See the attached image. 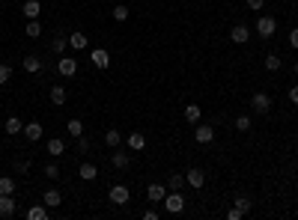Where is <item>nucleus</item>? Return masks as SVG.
Here are the masks:
<instances>
[{"label": "nucleus", "instance_id": "9b49d317", "mask_svg": "<svg viewBox=\"0 0 298 220\" xmlns=\"http://www.w3.org/2000/svg\"><path fill=\"white\" fill-rule=\"evenodd\" d=\"M45 152H48L51 158H60V155L66 152V143H63V137H51V140L45 143Z\"/></svg>", "mask_w": 298, "mask_h": 220}, {"label": "nucleus", "instance_id": "a878e982", "mask_svg": "<svg viewBox=\"0 0 298 220\" xmlns=\"http://www.w3.org/2000/svg\"><path fill=\"white\" fill-rule=\"evenodd\" d=\"M24 33H27L30 39H39V36H42V24H39V18H33V21H27V27H24Z\"/></svg>", "mask_w": 298, "mask_h": 220}, {"label": "nucleus", "instance_id": "cd10ccee", "mask_svg": "<svg viewBox=\"0 0 298 220\" xmlns=\"http://www.w3.org/2000/svg\"><path fill=\"white\" fill-rule=\"evenodd\" d=\"M66 131H69V134L78 140V137L84 134V122H81V119H69V122H66Z\"/></svg>", "mask_w": 298, "mask_h": 220}, {"label": "nucleus", "instance_id": "79ce46f5", "mask_svg": "<svg viewBox=\"0 0 298 220\" xmlns=\"http://www.w3.org/2000/svg\"><path fill=\"white\" fill-rule=\"evenodd\" d=\"M290 101L298 104V83H296V86H290Z\"/></svg>", "mask_w": 298, "mask_h": 220}, {"label": "nucleus", "instance_id": "1a4fd4ad", "mask_svg": "<svg viewBox=\"0 0 298 220\" xmlns=\"http://www.w3.org/2000/svg\"><path fill=\"white\" fill-rule=\"evenodd\" d=\"M57 72H60L63 77H72V74L78 72V63H75V57H60V63H57Z\"/></svg>", "mask_w": 298, "mask_h": 220}, {"label": "nucleus", "instance_id": "ddd939ff", "mask_svg": "<svg viewBox=\"0 0 298 220\" xmlns=\"http://www.w3.org/2000/svg\"><path fill=\"white\" fill-rule=\"evenodd\" d=\"M48 95H51V104H54V107H63V104H66V98H69V95H66V86H60V83H57V86H51V92H48Z\"/></svg>", "mask_w": 298, "mask_h": 220}, {"label": "nucleus", "instance_id": "f8f14e48", "mask_svg": "<svg viewBox=\"0 0 298 220\" xmlns=\"http://www.w3.org/2000/svg\"><path fill=\"white\" fill-rule=\"evenodd\" d=\"M21 66H24V72H27V74H39V72H42V60H39L36 54L24 57V60H21Z\"/></svg>", "mask_w": 298, "mask_h": 220}, {"label": "nucleus", "instance_id": "39448f33", "mask_svg": "<svg viewBox=\"0 0 298 220\" xmlns=\"http://www.w3.org/2000/svg\"><path fill=\"white\" fill-rule=\"evenodd\" d=\"M15 194H0V218H15V212H18V206H15V200H12Z\"/></svg>", "mask_w": 298, "mask_h": 220}, {"label": "nucleus", "instance_id": "4468645a", "mask_svg": "<svg viewBox=\"0 0 298 220\" xmlns=\"http://www.w3.org/2000/svg\"><path fill=\"white\" fill-rule=\"evenodd\" d=\"M42 131H45V128H42V125H39V122H27V125H24V131H21V134H24V137H27V140H30V143H36V140H39V137H42Z\"/></svg>", "mask_w": 298, "mask_h": 220}, {"label": "nucleus", "instance_id": "c756f323", "mask_svg": "<svg viewBox=\"0 0 298 220\" xmlns=\"http://www.w3.org/2000/svg\"><path fill=\"white\" fill-rule=\"evenodd\" d=\"M15 179L12 176H0V194H15Z\"/></svg>", "mask_w": 298, "mask_h": 220}, {"label": "nucleus", "instance_id": "c9c22d12", "mask_svg": "<svg viewBox=\"0 0 298 220\" xmlns=\"http://www.w3.org/2000/svg\"><path fill=\"white\" fill-rule=\"evenodd\" d=\"M236 209H242V212L248 215V212H251V200H245V197H239V200H236Z\"/></svg>", "mask_w": 298, "mask_h": 220}, {"label": "nucleus", "instance_id": "dca6fc26", "mask_svg": "<svg viewBox=\"0 0 298 220\" xmlns=\"http://www.w3.org/2000/svg\"><path fill=\"white\" fill-rule=\"evenodd\" d=\"M21 12H24V18H27V21H33V18H39V12H42V3H39V0H27Z\"/></svg>", "mask_w": 298, "mask_h": 220}, {"label": "nucleus", "instance_id": "4c0bfd02", "mask_svg": "<svg viewBox=\"0 0 298 220\" xmlns=\"http://www.w3.org/2000/svg\"><path fill=\"white\" fill-rule=\"evenodd\" d=\"M87 149H90V140L81 134V137H78V152H87Z\"/></svg>", "mask_w": 298, "mask_h": 220}, {"label": "nucleus", "instance_id": "5701e85b", "mask_svg": "<svg viewBox=\"0 0 298 220\" xmlns=\"http://www.w3.org/2000/svg\"><path fill=\"white\" fill-rule=\"evenodd\" d=\"M200 116H203L200 104H185V119H188L191 125H197V122H200Z\"/></svg>", "mask_w": 298, "mask_h": 220}, {"label": "nucleus", "instance_id": "f257e3e1", "mask_svg": "<svg viewBox=\"0 0 298 220\" xmlns=\"http://www.w3.org/2000/svg\"><path fill=\"white\" fill-rule=\"evenodd\" d=\"M161 206H164L167 215H182V212H185V197H182L179 191H170V194L161 200Z\"/></svg>", "mask_w": 298, "mask_h": 220}, {"label": "nucleus", "instance_id": "7ed1b4c3", "mask_svg": "<svg viewBox=\"0 0 298 220\" xmlns=\"http://www.w3.org/2000/svg\"><path fill=\"white\" fill-rule=\"evenodd\" d=\"M107 200H110L113 206H128L131 194H128V188H125V185H113V188L107 191Z\"/></svg>", "mask_w": 298, "mask_h": 220}, {"label": "nucleus", "instance_id": "37998d69", "mask_svg": "<svg viewBox=\"0 0 298 220\" xmlns=\"http://www.w3.org/2000/svg\"><path fill=\"white\" fill-rule=\"evenodd\" d=\"M290 45H293V48L298 51V27L293 30V33H290Z\"/></svg>", "mask_w": 298, "mask_h": 220}, {"label": "nucleus", "instance_id": "c03bdc74", "mask_svg": "<svg viewBox=\"0 0 298 220\" xmlns=\"http://www.w3.org/2000/svg\"><path fill=\"white\" fill-rule=\"evenodd\" d=\"M296 74H298V63H296Z\"/></svg>", "mask_w": 298, "mask_h": 220}, {"label": "nucleus", "instance_id": "f704fd0d", "mask_svg": "<svg viewBox=\"0 0 298 220\" xmlns=\"http://www.w3.org/2000/svg\"><path fill=\"white\" fill-rule=\"evenodd\" d=\"M236 128H239V131H251V116H239V119H236Z\"/></svg>", "mask_w": 298, "mask_h": 220}, {"label": "nucleus", "instance_id": "a18cd8bd", "mask_svg": "<svg viewBox=\"0 0 298 220\" xmlns=\"http://www.w3.org/2000/svg\"><path fill=\"white\" fill-rule=\"evenodd\" d=\"M296 140H298V134H296Z\"/></svg>", "mask_w": 298, "mask_h": 220}, {"label": "nucleus", "instance_id": "bb28decb", "mask_svg": "<svg viewBox=\"0 0 298 220\" xmlns=\"http://www.w3.org/2000/svg\"><path fill=\"white\" fill-rule=\"evenodd\" d=\"M66 48H69V36H54V39H51V51H54V54H63Z\"/></svg>", "mask_w": 298, "mask_h": 220}, {"label": "nucleus", "instance_id": "0eeeda50", "mask_svg": "<svg viewBox=\"0 0 298 220\" xmlns=\"http://www.w3.org/2000/svg\"><path fill=\"white\" fill-rule=\"evenodd\" d=\"M185 185H191L194 191H200V188L206 185V173H203V170H197V167H191V170L185 173Z\"/></svg>", "mask_w": 298, "mask_h": 220}, {"label": "nucleus", "instance_id": "58836bf2", "mask_svg": "<svg viewBox=\"0 0 298 220\" xmlns=\"http://www.w3.org/2000/svg\"><path fill=\"white\" fill-rule=\"evenodd\" d=\"M30 170V161H15V173H27Z\"/></svg>", "mask_w": 298, "mask_h": 220}, {"label": "nucleus", "instance_id": "20e7f679", "mask_svg": "<svg viewBox=\"0 0 298 220\" xmlns=\"http://www.w3.org/2000/svg\"><path fill=\"white\" fill-rule=\"evenodd\" d=\"M251 107H254V113H260V116H266V113L272 110V98H269L266 92H257V95L251 98Z\"/></svg>", "mask_w": 298, "mask_h": 220}, {"label": "nucleus", "instance_id": "b1692460", "mask_svg": "<svg viewBox=\"0 0 298 220\" xmlns=\"http://www.w3.org/2000/svg\"><path fill=\"white\" fill-rule=\"evenodd\" d=\"M3 128H6V134H9V137H12V134H21V131H24V122H21V119H18V116H9V119H6V125H3Z\"/></svg>", "mask_w": 298, "mask_h": 220}, {"label": "nucleus", "instance_id": "aec40b11", "mask_svg": "<svg viewBox=\"0 0 298 220\" xmlns=\"http://www.w3.org/2000/svg\"><path fill=\"white\" fill-rule=\"evenodd\" d=\"M125 143H128V149H134V152H140V149H143V146H146V137H143V134H140V131H131V134H128V140H125Z\"/></svg>", "mask_w": 298, "mask_h": 220}, {"label": "nucleus", "instance_id": "f3484780", "mask_svg": "<svg viewBox=\"0 0 298 220\" xmlns=\"http://www.w3.org/2000/svg\"><path fill=\"white\" fill-rule=\"evenodd\" d=\"M78 176H81L84 182H93V179H99V167H96V164H81V167H78Z\"/></svg>", "mask_w": 298, "mask_h": 220}, {"label": "nucleus", "instance_id": "ea45409f", "mask_svg": "<svg viewBox=\"0 0 298 220\" xmlns=\"http://www.w3.org/2000/svg\"><path fill=\"white\" fill-rule=\"evenodd\" d=\"M158 218H161V215H158L155 209H146V212H143V220H158Z\"/></svg>", "mask_w": 298, "mask_h": 220}, {"label": "nucleus", "instance_id": "e433bc0d", "mask_svg": "<svg viewBox=\"0 0 298 220\" xmlns=\"http://www.w3.org/2000/svg\"><path fill=\"white\" fill-rule=\"evenodd\" d=\"M227 218H230V220H242V218H245V212H242V209H236V206H233V209H230V212H227Z\"/></svg>", "mask_w": 298, "mask_h": 220}, {"label": "nucleus", "instance_id": "c85d7f7f", "mask_svg": "<svg viewBox=\"0 0 298 220\" xmlns=\"http://www.w3.org/2000/svg\"><path fill=\"white\" fill-rule=\"evenodd\" d=\"M281 66H284V60H281L278 54H269V57H266V72H281Z\"/></svg>", "mask_w": 298, "mask_h": 220}, {"label": "nucleus", "instance_id": "4be33fe9", "mask_svg": "<svg viewBox=\"0 0 298 220\" xmlns=\"http://www.w3.org/2000/svg\"><path fill=\"white\" fill-rule=\"evenodd\" d=\"M69 45H72L75 51H84V48L90 45V39H87V33H72V36H69Z\"/></svg>", "mask_w": 298, "mask_h": 220}, {"label": "nucleus", "instance_id": "f03ea898", "mask_svg": "<svg viewBox=\"0 0 298 220\" xmlns=\"http://www.w3.org/2000/svg\"><path fill=\"white\" fill-rule=\"evenodd\" d=\"M275 30H278V21H275L272 15H260V18H257V33H260L263 39H272Z\"/></svg>", "mask_w": 298, "mask_h": 220}, {"label": "nucleus", "instance_id": "6e6552de", "mask_svg": "<svg viewBox=\"0 0 298 220\" xmlns=\"http://www.w3.org/2000/svg\"><path fill=\"white\" fill-rule=\"evenodd\" d=\"M194 140H197V143H203V146H206V143H212V140H215V128H212V125H200V122H197V128H194Z\"/></svg>", "mask_w": 298, "mask_h": 220}, {"label": "nucleus", "instance_id": "423d86ee", "mask_svg": "<svg viewBox=\"0 0 298 220\" xmlns=\"http://www.w3.org/2000/svg\"><path fill=\"white\" fill-rule=\"evenodd\" d=\"M90 60H93V66H96V69H101V72L110 66V54H107L104 48H93V51H90Z\"/></svg>", "mask_w": 298, "mask_h": 220}, {"label": "nucleus", "instance_id": "2eb2a0df", "mask_svg": "<svg viewBox=\"0 0 298 220\" xmlns=\"http://www.w3.org/2000/svg\"><path fill=\"white\" fill-rule=\"evenodd\" d=\"M164 197H167V188H164V185H149V188H146V200H149V203H161Z\"/></svg>", "mask_w": 298, "mask_h": 220}, {"label": "nucleus", "instance_id": "412c9836", "mask_svg": "<svg viewBox=\"0 0 298 220\" xmlns=\"http://www.w3.org/2000/svg\"><path fill=\"white\" fill-rule=\"evenodd\" d=\"M42 203H45L48 209H57V206L63 203V197H60V191H54V188H51V191H45V194H42Z\"/></svg>", "mask_w": 298, "mask_h": 220}, {"label": "nucleus", "instance_id": "473e14b6", "mask_svg": "<svg viewBox=\"0 0 298 220\" xmlns=\"http://www.w3.org/2000/svg\"><path fill=\"white\" fill-rule=\"evenodd\" d=\"M12 80V69L9 66H0V86H6Z\"/></svg>", "mask_w": 298, "mask_h": 220}, {"label": "nucleus", "instance_id": "7c9ffc66", "mask_svg": "<svg viewBox=\"0 0 298 220\" xmlns=\"http://www.w3.org/2000/svg\"><path fill=\"white\" fill-rule=\"evenodd\" d=\"M167 185H170V191H179V188L185 185V176H182V173H170V176H167Z\"/></svg>", "mask_w": 298, "mask_h": 220}, {"label": "nucleus", "instance_id": "9d476101", "mask_svg": "<svg viewBox=\"0 0 298 220\" xmlns=\"http://www.w3.org/2000/svg\"><path fill=\"white\" fill-rule=\"evenodd\" d=\"M230 39H233L236 45H245V42L251 39V30H248V24H236V27L230 30Z\"/></svg>", "mask_w": 298, "mask_h": 220}, {"label": "nucleus", "instance_id": "6ab92c4d", "mask_svg": "<svg viewBox=\"0 0 298 220\" xmlns=\"http://www.w3.org/2000/svg\"><path fill=\"white\" fill-rule=\"evenodd\" d=\"M104 146H107V149H119V146H122V134H119L116 128H110V131L104 134Z\"/></svg>", "mask_w": 298, "mask_h": 220}, {"label": "nucleus", "instance_id": "2f4dec72", "mask_svg": "<svg viewBox=\"0 0 298 220\" xmlns=\"http://www.w3.org/2000/svg\"><path fill=\"white\" fill-rule=\"evenodd\" d=\"M45 179L57 182V179H60V167H57V164H48V167H45Z\"/></svg>", "mask_w": 298, "mask_h": 220}, {"label": "nucleus", "instance_id": "a211bd4d", "mask_svg": "<svg viewBox=\"0 0 298 220\" xmlns=\"http://www.w3.org/2000/svg\"><path fill=\"white\" fill-rule=\"evenodd\" d=\"M24 218L27 220H48V206H45V203H42V206H30Z\"/></svg>", "mask_w": 298, "mask_h": 220}, {"label": "nucleus", "instance_id": "a19ab883", "mask_svg": "<svg viewBox=\"0 0 298 220\" xmlns=\"http://www.w3.org/2000/svg\"><path fill=\"white\" fill-rule=\"evenodd\" d=\"M266 6V0H248V9H263Z\"/></svg>", "mask_w": 298, "mask_h": 220}, {"label": "nucleus", "instance_id": "72a5a7b5", "mask_svg": "<svg viewBox=\"0 0 298 220\" xmlns=\"http://www.w3.org/2000/svg\"><path fill=\"white\" fill-rule=\"evenodd\" d=\"M128 18V9L125 6H113V21H125Z\"/></svg>", "mask_w": 298, "mask_h": 220}, {"label": "nucleus", "instance_id": "393cba45", "mask_svg": "<svg viewBox=\"0 0 298 220\" xmlns=\"http://www.w3.org/2000/svg\"><path fill=\"white\" fill-rule=\"evenodd\" d=\"M110 164H113L116 170H125V167L131 164V158H128L125 152H113V155H110Z\"/></svg>", "mask_w": 298, "mask_h": 220}]
</instances>
